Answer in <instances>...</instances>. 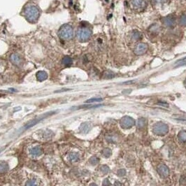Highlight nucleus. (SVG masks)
<instances>
[{"label":"nucleus","mask_w":186,"mask_h":186,"mask_svg":"<svg viewBox=\"0 0 186 186\" xmlns=\"http://www.w3.org/2000/svg\"><path fill=\"white\" fill-rule=\"evenodd\" d=\"M184 86H185V88H186V79L185 80V81H184Z\"/></svg>","instance_id":"32"},{"label":"nucleus","mask_w":186,"mask_h":186,"mask_svg":"<svg viewBox=\"0 0 186 186\" xmlns=\"http://www.w3.org/2000/svg\"><path fill=\"white\" fill-rule=\"evenodd\" d=\"M89 162L92 165H96V164H97L99 162V159L97 157H96V156H93V157H90Z\"/></svg>","instance_id":"23"},{"label":"nucleus","mask_w":186,"mask_h":186,"mask_svg":"<svg viewBox=\"0 0 186 186\" xmlns=\"http://www.w3.org/2000/svg\"><path fill=\"white\" fill-rule=\"evenodd\" d=\"M58 35L61 39L64 40H69L74 36V29L70 25L65 24L59 28L58 31Z\"/></svg>","instance_id":"2"},{"label":"nucleus","mask_w":186,"mask_h":186,"mask_svg":"<svg viewBox=\"0 0 186 186\" xmlns=\"http://www.w3.org/2000/svg\"><path fill=\"white\" fill-rule=\"evenodd\" d=\"M152 3L155 5H159V4H164V3L167 2L168 0H151Z\"/></svg>","instance_id":"27"},{"label":"nucleus","mask_w":186,"mask_h":186,"mask_svg":"<svg viewBox=\"0 0 186 186\" xmlns=\"http://www.w3.org/2000/svg\"><path fill=\"white\" fill-rule=\"evenodd\" d=\"M133 37H134V39L136 40H139L142 37V35L141 34V33L138 32V31H136L134 34H133Z\"/></svg>","instance_id":"28"},{"label":"nucleus","mask_w":186,"mask_h":186,"mask_svg":"<svg viewBox=\"0 0 186 186\" xmlns=\"http://www.w3.org/2000/svg\"><path fill=\"white\" fill-rule=\"evenodd\" d=\"M103 185H111V183L109 182V181L106 178L104 181V182H103Z\"/></svg>","instance_id":"31"},{"label":"nucleus","mask_w":186,"mask_h":186,"mask_svg":"<svg viewBox=\"0 0 186 186\" xmlns=\"http://www.w3.org/2000/svg\"><path fill=\"white\" fill-rule=\"evenodd\" d=\"M72 59L70 57H69V56H66V57H64V58L62 59V64H64V66H71V64H72Z\"/></svg>","instance_id":"18"},{"label":"nucleus","mask_w":186,"mask_h":186,"mask_svg":"<svg viewBox=\"0 0 186 186\" xmlns=\"http://www.w3.org/2000/svg\"><path fill=\"white\" fill-rule=\"evenodd\" d=\"M175 64L176 65V66H183L186 64V57L182 58V59H178L176 62Z\"/></svg>","instance_id":"24"},{"label":"nucleus","mask_w":186,"mask_h":186,"mask_svg":"<svg viewBox=\"0 0 186 186\" xmlns=\"http://www.w3.org/2000/svg\"><path fill=\"white\" fill-rule=\"evenodd\" d=\"M103 99L102 98H92V99H90L88 100H87L85 103H88V104H90V103H94V102H102Z\"/></svg>","instance_id":"26"},{"label":"nucleus","mask_w":186,"mask_h":186,"mask_svg":"<svg viewBox=\"0 0 186 186\" xmlns=\"http://www.w3.org/2000/svg\"><path fill=\"white\" fill-rule=\"evenodd\" d=\"M114 76H115V74L111 71H105L104 72V74H103V77L104 79H112Z\"/></svg>","instance_id":"20"},{"label":"nucleus","mask_w":186,"mask_h":186,"mask_svg":"<svg viewBox=\"0 0 186 186\" xmlns=\"http://www.w3.org/2000/svg\"><path fill=\"white\" fill-rule=\"evenodd\" d=\"M92 36V31L86 27H81L77 31V37L81 42H85L90 39Z\"/></svg>","instance_id":"3"},{"label":"nucleus","mask_w":186,"mask_h":186,"mask_svg":"<svg viewBox=\"0 0 186 186\" xmlns=\"http://www.w3.org/2000/svg\"><path fill=\"white\" fill-rule=\"evenodd\" d=\"M9 167L8 164L5 162H0V174H5L8 172Z\"/></svg>","instance_id":"14"},{"label":"nucleus","mask_w":186,"mask_h":186,"mask_svg":"<svg viewBox=\"0 0 186 186\" xmlns=\"http://www.w3.org/2000/svg\"><path fill=\"white\" fill-rule=\"evenodd\" d=\"M30 152L31 155H34V156H39L42 154L43 151L41 148L39 147V146H36V147L33 148L32 149H31Z\"/></svg>","instance_id":"15"},{"label":"nucleus","mask_w":186,"mask_h":186,"mask_svg":"<svg viewBox=\"0 0 186 186\" xmlns=\"http://www.w3.org/2000/svg\"><path fill=\"white\" fill-rule=\"evenodd\" d=\"M56 114V111H51V112L46 113V114H43V115L40 116L39 117L36 118L32 120H31V121H29V122H28L27 124H26L24 126V127H23V129H24V130H26V129L31 128V127H32L33 126L35 125V124H37L38 122H39L40 121L42 120H44L45 118H46L49 117V116H52V115H53V114Z\"/></svg>","instance_id":"5"},{"label":"nucleus","mask_w":186,"mask_h":186,"mask_svg":"<svg viewBox=\"0 0 186 186\" xmlns=\"http://www.w3.org/2000/svg\"><path fill=\"white\" fill-rule=\"evenodd\" d=\"M24 14L26 19L30 23H36L39 18V9L35 5L29 4L24 10Z\"/></svg>","instance_id":"1"},{"label":"nucleus","mask_w":186,"mask_h":186,"mask_svg":"<svg viewBox=\"0 0 186 186\" xmlns=\"http://www.w3.org/2000/svg\"><path fill=\"white\" fill-rule=\"evenodd\" d=\"M148 121L146 118H140L138 120L137 122V127L139 129H144V127L147 125Z\"/></svg>","instance_id":"16"},{"label":"nucleus","mask_w":186,"mask_h":186,"mask_svg":"<svg viewBox=\"0 0 186 186\" xmlns=\"http://www.w3.org/2000/svg\"><path fill=\"white\" fill-rule=\"evenodd\" d=\"M130 5L136 11H142L148 6V0H130Z\"/></svg>","instance_id":"6"},{"label":"nucleus","mask_w":186,"mask_h":186,"mask_svg":"<svg viewBox=\"0 0 186 186\" xmlns=\"http://www.w3.org/2000/svg\"><path fill=\"white\" fill-rule=\"evenodd\" d=\"M178 140L181 142H186V130H181L178 135Z\"/></svg>","instance_id":"19"},{"label":"nucleus","mask_w":186,"mask_h":186,"mask_svg":"<svg viewBox=\"0 0 186 186\" xmlns=\"http://www.w3.org/2000/svg\"><path fill=\"white\" fill-rule=\"evenodd\" d=\"M36 79L39 81H44L48 79V74L44 71H39L36 73Z\"/></svg>","instance_id":"13"},{"label":"nucleus","mask_w":186,"mask_h":186,"mask_svg":"<svg viewBox=\"0 0 186 186\" xmlns=\"http://www.w3.org/2000/svg\"><path fill=\"white\" fill-rule=\"evenodd\" d=\"M152 132L156 135L158 136H164L169 132V127L167 124L163 122H157L154 124L152 127Z\"/></svg>","instance_id":"4"},{"label":"nucleus","mask_w":186,"mask_h":186,"mask_svg":"<svg viewBox=\"0 0 186 186\" xmlns=\"http://www.w3.org/2000/svg\"><path fill=\"white\" fill-rule=\"evenodd\" d=\"M148 49V45L145 44V43H139V44L135 46L134 53H135V55H144L147 52Z\"/></svg>","instance_id":"8"},{"label":"nucleus","mask_w":186,"mask_h":186,"mask_svg":"<svg viewBox=\"0 0 186 186\" xmlns=\"http://www.w3.org/2000/svg\"><path fill=\"white\" fill-rule=\"evenodd\" d=\"M125 174H126L125 169H120V170H118V175L119 176H121V177L124 176Z\"/></svg>","instance_id":"29"},{"label":"nucleus","mask_w":186,"mask_h":186,"mask_svg":"<svg viewBox=\"0 0 186 186\" xmlns=\"http://www.w3.org/2000/svg\"><path fill=\"white\" fill-rule=\"evenodd\" d=\"M157 172L159 175L163 178H167L169 175V169L166 164H161L157 167Z\"/></svg>","instance_id":"9"},{"label":"nucleus","mask_w":186,"mask_h":186,"mask_svg":"<svg viewBox=\"0 0 186 186\" xmlns=\"http://www.w3.org/2000/svg\"><path fill=\"white\" fill-rule=\"evenodd\" d=\"M102 154L105 157H109L112 154V151L109 148H106L102 150Z\"/></svg>","instance_id":"22"},{"label":"nucleus","mask_w":186,"mask_h":186,"mask_svg":"<svg viewBox=\"0 0 186 186\" xmlns=\"http://www.w3.org/2000/svg\"><path fill=\"white\" fill-rule=\"evenodd\" d=\"M69 159L71 162H77V161L79 159V154L76 153V152H71V153L69 154Z\"/></svg>","instance_id":"17"},{"label":"nucleus","mask_w":186,"mask_h":186,"mask_svg":"<svg viewBox=\"0 0 186 186\" xmlns=\"http://www.w3.org/2000/svg\"><path fill=\"white\" fill-rule=\"evenodd\" d=\"M10 59H11V62L13 64H14L15 65L17 66H21L23 64V59L21 55H19L18 54L16 53H13L10 57Z\"/></svg>","instance_id":"11"},{"label":"nucleus","mask_w":186,"mask_h":186,"mask_svg":"<svg viewBox=\"0 0 186 186\" xmlns=\"http://www.w3.org/2000/svg\"><path fill=\"white\" fill-rule=\"evenodd\" d=\"M162 23L167 27H173L176 25V19L173 16H166L162 19Z\"/></svg>","instance_id":"10"},{"label":"nucleus","mask_w":186,"mask_h":186,"mask_svg":"<svg viewBox=\"0 0 186 186\" xmlns=\"http://www.w3.org/2000/svg\"><path fill=\"white\" fill-rule=\"evenodd\" d=\"M100 170H101V172H102L103 174H107L110 172V169H109V167H108L107 165L102 166L100 168Z\"/></svg>","instance_id":"25"},{"label":"nucleus","mask_w":186,"mask_h":186,"mask_svg":"<svg viewBox=\"0 0 186 186\" xmlns=\"http://www.w3.org/2000/svg\"><path fill=\"white\" fill-rule=\"evenodd\" d=\"M178 23L180 25L183 27L186 26V14H183L181 16L180 18H179Z\"/></svg>","instance_id":"21"},{"label":"nucleus","mask_w":186,"mask_h":186,"mask_svg":"<svg viewBox=\"0 0 186 186\" xmlns=\"http://www.w3.org/2000/svg\"><path fill=\"white\" fill-rule=\"evenodd\" d=\"M91 124L89 122H83V123L81 124V125L80 126L79 129L81 131V132L83 133V134H86L91 129Z\"/></svg>","instance_id":"12"},{"label":"nucleus","mask_w":186,"mask_h":186,"mask_svg":"<svg viewBox=\"0 0 186 186\" xmlns=\"http://www.w3.org/2000/svg\"><path fill=\"white\" fill-rule=\"evenodd\" d=\"M25 185H27V186L37 185V183H36V181H34V180H31V181H29L27 182Z\"/></svg>","instance_id":"30"},{"label":"nucleus","mask_w":186,"mask_h":186,"mask_svg":"<svg viewBox=\"0 0 186 186\" xmlns=\"http://www.w3.org/2000/svg\"><path fill=\"white\" fill-rule=\"evenodd\" d=\"M135 124V120L129 116H124L120 120V125L122 129H129Z\"/></svg>","instance_id":"7"}]
</instances>
